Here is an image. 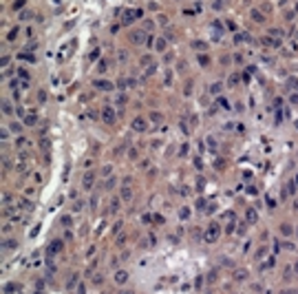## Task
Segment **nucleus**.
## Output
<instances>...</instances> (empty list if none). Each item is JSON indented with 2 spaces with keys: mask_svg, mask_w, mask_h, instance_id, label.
Masks as SVG:
<instances>
[{
  "mask_svg": "<svg viewBox=\"0 0 298 294\" xmlns=\"http://www.w3.org/2000/svg\"><path fill=\"white\" fill-rule=\"evenodd\" d=\"M203 239L208 241V243H212V241L219 239V226H216V223H210V228L203 232Z\"/></svg>",
  "mask_w": 298,
  "mask_h": 294,
  "instance_id": "f257e3e1",
  "label": "nucleus"
},
{
  "mask_svg": "<svg viewBox=\"0 0 298 294\" xmlns=\"http://www.w3.org/2000/svg\"><path fill=\"white\" fill-rule=\"evenodd\" d=\"M102 120H104V124H115V113L110 106H104V111H102Z\"/></svg>",
  "mask_w": 298,
  "mask_h": 294,
  "instance_id": "f03ea898",
  "label": "nucleus"
},
{
  "mask_svg": "<svg viewBox=\"0 0 298 294\" xmlns=\"http://www.w3.org/2000/svg\"><path fill=\"white\" fill-rule=\"evenodd\" d=\"M130 126H133V130H137V133H144V130L148 128V124H146V120H144V117H135Z\"/></svg>",
  "mask_w": 298,
  "mask_h": 294,
  "instance_id": "7ed1b4c3",
  "label": "nucleus"
},
{
  "mask_svg": "<svg viewBox=\"0 0 298 294\" xmlns=\"http://www.w3.org/2000/svg\"><path fill=\"white\" fill-rule=\"evenodd\" d=\"M60 250H62V241L53 239V241L49 243V250H46V254H49V257H55V254H58Z\"/></svg>",
  "mask_w": 298,
  "mask_h": 294,
  "instance_id": "20e7f679",
  "label": "nucleus"
},
{
  "mask_svg": "<svg viewBox=\"0 0 298 294\" xmlns=\"http://www.w3.org/2000/svg\"><path fill=\"white\" fill-rule=\"evenodd\" d=\"M144 31H133V33L128 35L130 38V42H133V44H141V42H146V38H144Z\"/></svg>",
  "mask_w": 298,
  "mask_h": 294,
  "instance_id": "39448f33",
  "label": "nucleus"
},
{
  "mask_svg": "<svg viewBox=\"0 0 298 294\" xmlns=\"http://www.w3.org/2000/svg\"><path fill=\"white\" fill-rule=\"evenodd\" d=\"M247 276H250V272L247 270H234V281H236V283H243V281H247Z\"/></svg>",
  "mask_w": 298,
  "mask_h": 294,
  "instance_id": "423d86ee",
  "label": "nucleus"
},
{
  "mask_svg": "<svg viewBox=\"0 0 298 294\" xmlns=\"http://www.w3.org/2000/svg\"><path fill=\"white\" fill-rule=\"evenodd\" d=\"M93 86H97V89H102V91H113L115 89L113 82H108V80H95Z\"/></svg>",
  "mask_w": 298,
  "mask_h": 294,
  "instance_id": "0eeeda50",
  "label": "nucleus"
},
{
  "mask_svg": "<svg viewBox=\"0 0 298 294\" xmlns=\"http://www.w3.org/2000/svg\"><path fill=\"white\" fill-rule=\"evenodd\" d=\"M93 181H95V173H86V175H84V179H82V186H84V190H91V188H93Z\"/></svg>",
  "mask_w": 298,
  "mask_h": 294,
  "instance_id": "6e6552de",
  "label": "nucleus"
},
{
  "mask_svg": "<svg viewBox=\"0 0 298 294\" xmlns=\"http://www.w3.org/2000/svg\"><path fill=\"white\" fill-rule=\"evenodd\" d=\"M115 283L117 285H122V283H126V281H128V272H126V270H117V272H115Z\"/></svg>",
  "mask_w": 298,
  "mask_h": 294,
  "instance_id": "1a4fd4ad",
  "label": "nucleus"
},
{
  "mask_svg": "<svg viewBox=\"0 0 298 294\" xmlns=\"http://www.w3.org/2000/svg\"><path fill=\"white\" fill-rule=\"evenodd\" d=\"M133 16H141V11H124V20H122V25H128V22H133L135 20V18H133Z\"/></svg>",
  "mask_w": 298,
  "mask_h": 294,
  "instance_id": "9d476101",
  "label": "nucleus"
},
{
  "mask_svg": "<svg viewBox=\"0 0 298 294\" xmlns=\"http://www.w3.org/2000/svg\"><path fill=\"white\" fill-rule=\"evenodd\" d=\"M130 197H133V190L128 188V184H124V188H122V201H130Z\"/></svg>",
  "mask_w": 298,
  "mask_h": 294,
  "instance_id": "9b49d317",
  "label": "nucleus"
},
{
  "mask_svg": "<svg viewBox=\"0 0 298 294\" xmlns=\"http://www.w3.org/2000/svg\"><path fill=\"white\" fill-rule=\"evenodd\" d=\"M77 281H79V274H77V272H73V274L69 276V283H66V290H73Z\"/></svg>",
  "mask_w": 298,
  "mask_h": 294,
  "instance_id": "f8f14e48",
  "label": "nucleus"
},
{
  "mask_svg": "<svg viewBox=\"0 0 298 294\" xmlns=\"http://www.w3.org/2000/svg\"><path fill=\"white\" fill-rule=\"evenodd\" d=\"M25 124L27 126H35V124H38V117H35L33 113H27L25 115Z\"/></svg>",
  "mask_w": 298,
  "mask_h": 294,
  "instance_id": "ddd939ff",
  "label": "nucleus"
},
{
  "mask_svg": "<svg viewBox=\"0 0 298 294\" xmlns=\"http://www.w3.org/2000/svg\"><path fill=\"white\" fill-rule=\"evenodd\" d=\"M2 113H5V115H11V113H13V109H11V104L7 100H2Z\"/></svg>",
  "mask_w": 298,
  "mask_h": 294,
  "instance_id": "4468645a",
  "label": "nucleus"
},
{
  "mask_svg": "<svg viewBox=\"0 0 298 294\" xmlns=\"http://www.w3.org/2000/svg\"><path fill=\"white\" fill-rule=\"evenodd\" d=\"M280 232L287 237V234H292V232H294V228H292V226H287V223H283V226H280Z\"/></svg>",
  "mask_w": 298,
  "mask_h": 294,
  "instance_id": "2eb2a0df",
  "label": "nucleus"
},
{
  "mask_svg": "<svg viewBox=\"0 0 298 294\" xmlns=\"http://www.w3.org/2000/svg\"><path fill=\"white\" fill-rule=\"evenodd\" d=\"M20 208H22V210H33V204H31V201H25V199H22V201H20Z\"/></svg>",
  "mask_w": 298,
  "mask_h": 294,
  "instance_id": "dca6fc26",
  "label": "nucleus"
},
{
  "mask_svg": "<svg viewBox=\"0 0 298 294\" xmlns=\"http://www.w3.org/2000/svg\"><path fill=\"white\" fill-rule=\"evenodd\" d=\"M110 173H113V166H110V164H106L104 168H102V175H104V177H108Z\"/></svg>",
  "mask_w": 298,
  "mask_h": 294,
  "instance_id": "f3484780",
  "label": "nucleus"
},
{
  "mask_svg": "<svg viewBox=\"0 0 298 294\" xmlns=\"http://www.w3.org/2000/svg\"><path fill=\"white\" fill-rule=\"evenodd\" d=\"M221 89H223V86H221V84H212V89H210V93H212V95H219V93H221Z\"/></svg>",
  "mask_w": 298,
  "mask_h": 294,
  "instance_id": "a211bd4d",
  "label": "nucleus"
},
{
  "mask_svg": "<svg viewBox=\"0 0 298 294\" xmlns=\"http://www.w3.org/2000/svg\"><path fill=\"white\" fill-rule=\"evenodd\" d=\"M179 217H181V219H188V217H190V210L188 208H181V210H179Z\"/></svg>",
  "mask_w": 298,
  "mask_h": 294,
  "instance_id": "6ab92c4d",
  "label": "nucleus"
},
{
  "mask_svg": "<svg viewBox=\"0 0 298 294\" xmlns=\"http://www.w3.org/2000/svg\"><path fill=\"white\" fill-rule=\"evenodd\" d=\"M203 283H205L203 276H197V279H194V288H203Z\"/></svg>",
  "mask_w": 298,
  "mask_h": 294,
  "instance_id": "aec40b11",
  "label": "nucleus"
},
{
  "mask_svg": "<svg viewBox=\"0 0 298 294\" xmlns=\"http://www.w3.org/2000/svg\"><path fill=\"white\" fill-rule=\"evenodd\" d=\"M166 49V40H164V38H159V40H157V51H164Z\"/></svg>",
  "mask_w": 298,
  "mask_h": 294,
  "instance_id": "412c9836",
  "label": "nucleus"
},
{
  "mask_svg": "<svg viewBox=\"0 0 298 294\" xmlns=\"http://www.w3.org/2000/svg\"><path fill=\"white\" fill-rule=\"evenodd\" d=\"M117 208H119V199H113L110 201V212H117Z\"/></svg>",
  "mask_w": 298,
  "mask_h": 294,
  "instance_id": "4be33fe9",
  "label": "nucleus"
},
{
  "mask_svg": "<svg viewBox=\"0 0 298 294\" xmlns=\"http://www.w3.org/2000/svg\"><path fill=\"white\" fill-rule=\"evenodd\" d=\"M252 18H254L256 22H263V20H265V18H263L261 13H258V11H252Z\"/></svg>",
  "mask_w": 298,
  "mask_h": 294,
  "instance_id": "5701e85b",
  "label": "nucleus"
},
{
  "mask_svg": "<svg viewBox=\"0 0 298 294\" xmlns=\"http://www.w3.org/2000/svg\"><path fill=\"white\" fill-rule=\"evenodd\" d=\"M256 217L258 214L254 212V210H247V221H256Z\"/></svg>",
  "mask_w": 298,
  "mask_h": 294,
  "instance_id": "b1692460",
  "label": "nucleus"
},
{
  "mask_svg": "<svg viewBox=\"0 0 298 294\" xmlns=\"http://www.w3.org/2000/svg\"><path fill=\"white\" fill-rule=\"evenodd\" d=\"M115 186V177H108V179H106V190H110Z\"/></svg>",
  "mask_w": 298,
  "mask_h": 294,
  "instance_id": "393cba45",
  "label": "nucleus"
},
{
  "mask_svg": "<svg viewBox=\"0 0 298 294\" xmlns=\"http://www.w3.org/2000/svg\"><path fill=\"white\" fill-rule=\"evenodd\" d=\"M208 281H210V283H214V281H216V270H212V272L208 274Z\"/></svg>",
  "mask_w": 298,
  "mask_h": 294,
  "instance_id": "a878e982",
  "label": "nucleus"
},
{
  "mask_svg": "<svg viewBox=\"0 0 298 294\" xmlns=\"http://www.w3.org/2000/svg\"><path fill=\"white\" fill-rule=\"evenodd\" d=\"M192 47H194V49H205V42H199V40H194V42H192Z\"/></svg>",
  "mask_w": 298,
  "mask_h": 294,
  "instance_id": "bb28decb",
  "label": "nucleus"
},
{
  "mask_svg": "<svg viewBox=\"0 0 298 294\" xmlns=\"http://www.w3.org/2000/svg\"><path fill=\"white\" fill-rule=\"evenodd\" d=\"M150 62H153V58H150V55H144V58H141V64H150Z\"/></svg>",
  "mask_w": 298,
  "mask_h": 294,
  "instance_id": "cd10ccee",
  "label": "nucleus"
},
{
  "mask_svg": "<svg viewBox=\"0 0 298 294\" xmlns=\"http://www.w3.org/2000/svg\"><path fill=\"white\" fill-rule=\"evenodd\" d=\"M126 243V234H119L117 237V245H124Z\"/></svg>",
  "mask_w": 298,
  "mask_h": 294,
  "instance_id": "c85d7f7f",
  "label": "nucleus"
},
{
  "mask_svg": "<svg viewBox=\"0 0 298 294\" xmlns=\"http://www.w3.org/2000/svg\"><path fill=\"white\" fill-rule=\"evenodd\" d=\"M150 120H153V122H161V115H159V113H150Z\"/></svg>",
  "mask_w": 298,
  "mask_h": 294,
  "instance_id": "c756f323",
  "label": "nucleus"
},
{
  "mask_svg": "<svg viewBox=\"0 0 298 294\" xmlns=\"http://www.w3.org/2000/svg\"><path fill=\"white\" fill-rule=\"evenodd\" d=\"M287 84H289V86H294V89H296V86H298V80H296V78H289V80H287Z\"/></svg>",
  "mask_w": 298,
  "mask_h": 294,
  "instance_id": "7c9ffc66",
  "label": "nucleus"
},
{
  "mask_svg": "<svg viewBox=\"0 0 298 294\" xmlns=\"http://www.w3.org/2000/svg\"><path fill=\"white\" fill-rule=\"evenodd\" d=\"M119 230H122V221H117V223H115V226H113V234H117V232H119Z\"/></svg>",
  "mask_w": 298,
  "mask_h": 294,
  "instance_id": "2f4dec72",
  "label": "nucleus"
},
{
  "mask_svg": "<svg viewBox=\"0 0 298 294\" xmlns=\"http://www.w3.org/2000/svg\"><path fill=\"white\" fill-rule=\"evenodd\" d=\"M29 18H31L29 11H22V13H20V20H29Z\"/></svg>",
  "mask_w": 298,
  "mask_h": 294,
  "instance_id": "473e14b6",
  "label": "nucleus"
},
{
  "mask_svg": "<svg viewBox=\"0 0 298 294\" xmlns=\"http://www.w3.org/2000/svg\"><path fill=\"white\" fill-rule=\"evenodd\" d=\"M20 78H25V80H29V71H27V69H20Z\"/></svg>",
  "mask_w": 298,
  "mask_h": 294,
  "instance_id": "72a5a7b5",
  "label": "nucleus"
},
{
  "mask_svg": "<svg viewBox=\"0 0 298 294\" xmlns=\"http://www.w3.org/2000/svg\"><path fill=\"white\" fill-rule=\"evenodd\" d=\"M25 2H27V0H15V2H13V9H20V7L25 5Z\"/></svg>",
  "mask_w": 298,
  "mask_h": 294,
  "instance_id": "f704fd0d",
  "label": "nucleus"
},
{
  "mask_svg": "<svg viewBox=\"0 0 298 294\" xmlns=\"http://www.w3.org/2000/svg\"><path fill=\"white\" fill-rule=\"evenodd\" d=\"M115 102H117V104H126V95H117V100H115Z\"/></svg>",
  "mask_w": 298,
  "mask_h": 294,
  "instance_id": "c9c22d12",
  "label": "nucleus"
},
{
  "mask_svg": "<svg viewBox=\"0 0 298 294\" xmlns=\"http://www.w3.org/2000/svg\"><path fill=\"white\" fill-rule=\"evenodd\" d=\"M35 290H44V281H42V279L35 281Z\"/></svg>",
  "mask_w": 298,
  "mask_h": 294,
  "instance_id": "e433bc0d",
  "label": "nucleus"
},
{
  "mask_svg": "<svg viewBox=\"0 0 298 294\" xmlns=\"http://www.w3.org/2000/svg\"><path fill=\"white\" fill-rule=\"evenodd\" d=\"M15 35H18V29H11V31H9V35H7V38H9V40H13Z\"/></svg>",
  "mask_w": 298,
  "mask_h": 294,
  "instance_id": "4c0bfd02",
  "label": "nucleus"
},
{
  "mask_svg": "<svg viewBox=\"0 0 298 294\" xmlns=\"http://www.w3.org/2000/svg\"><path fill=\"white\" fill-rule=\"evenodd\" d=\"M126 84H128L126 80H119V82H117V89H119V91H124V86H126Z\"/></svg>",
  "mask_w": 298,
  "mask_h": 294,
  "instance_id": "58836bf2",
  "label": "nucleus"
},
{
  "mask_svg": "<svg viewBox=\"0 0 298 294\" xmlns=\"http://www.w3.org/2000/svg\"><path fill=\"white\" fill-rule=\"evenodd\" d=\"M82 210V201H77V204H73V212H79Z\"/></svg>",
  "mask_w": 298,
  "mask_h": 294,
  "instance_id": "ea45409f",
  "label": "nucleus"
},
{
  "mask_svg": "<svg viewBox=\"0 0 298 294\" xmlns=\"http://www.w3.org/2000/svg\"><path fill=\"white\" fill-rule=\"evenodd\" d=\"M97 69H99V73H106V62H99Z\"/></svg>",
  "mask_w": 298,
  "mask_h": 294,
  "instance_id": "a19ab883",
  "label": "nucleus"
},
{
  "mask_svg": "<svg viewBox=\"0 0 298 294\" xmlns=\"http://www.w3.org/2000/svg\"><path fill=\"white\" fill-rule=\"evenodd\" d=\"M38 100H40V102L46 100V93H44V91H40V93H38Z\"/></svg>",
  "mask_w": 298,
  "mask_h": 294,
  "instance_id": "79ce46f5",
  "label": "nucleus"
},
{
  "mask_svg": "<svg viewBox=\"0 0 298 294\" xmlns=\"http://www.w3.org/2000/svg\"><path fill=\"white\" fill-rule=\"evenodd\" d=\"M289 102H292V104H298V95H296V93L289 95Z\"/></svg>",
  "mask_w": 298,
  "mask_h": 294,
  "instance_id": "37998d69",
  "label": "nucleus"
},
{
  "mask_svg": "<svg viewBox=\"0 0 298 294\" xmlns=\"http://www.w3.org/2000/svg\"><path fill=\"white\" fill-rule=\"evenodd\" d=\"M91 283H95V285H99V283H102V276H99V274H97V276H93V281H91Z\"/></svg>",
  "mask_w": 298,
  "mask_h": 294,
  "instance_id": "c03bdc74",
  "label": "nucleus"
},
{
  "mask_svg": "<svg viewBox=\"0 0 298 294\" xmlns=\"http://www.w3.org/2000/svg\"><path fill=\"white\" fill-rule=\"evenodd\" d=\"M219 102H221V106H223V109H225V111H228V109H230V104H228V100H223V97H221V100H219Z\"/></svg>",
  "mask_w": 298,
  "mask_h": 294,
  "instance_id": "a18cd8bd",
  "label": "nucleus"
},
{
  "mask_svg": "<svg viewBox=\"0 0 298 294\" xmlns=\"http://www.w3.org/2000/svg\"><path fill=\"white\" fill-rule=\"evenodd\" d=\"M2 201H5V204H11V195H9V192H5V197H2Z\"/></svg>",
  "mask_w": 298,
  "mask_h": 294,
  "instance_id": "49530a36",
  "label": "nucleus"
},
{
  "mask_svg": "<svg viewBox=\"0 0 298 294\" xmlns=\"http://www.w3.org/2000/svg\"><path fill=\"white\" fill-rule=\"evenodd\" d=\"M128 157H130V159H135V157H137V150H135V148L128 150Z\"/></svg>",
  "mask_w": 298,
  "mask_h": 294,
  "instance_id": "de8ad7c7",
  "label": "nucleus"
},
{
  "mask_svg": "<svg viewBox=\"0 0 298 294\" xmlns=\"http://www.w3.org/2000/svg\"><path fill=\"white\" fill-rule=\"evenodd\" d=\"M95 58H99V49H95L93 53H91V60H95Z\"/></svg>",
  "mask_w": 298,
  "mask_h": 294,
  "instance_id": "09e8293b",
  "label": "nucleus"
},
{
  "mask_svg": "<svg viewBox=\"0 0 298 294\" xmlns=\"http://www.w3.org/2000/svg\"><path fill=\"white\" fill-rule=\"evenodd\" d=\"M296 272H298V263H296Z\"/></svg>",
  "mask_w": 298,
  "mask_h": 294,
  "instance_id": "8fccbe9b",
  "label": "nucleus"
}]
</instances>
